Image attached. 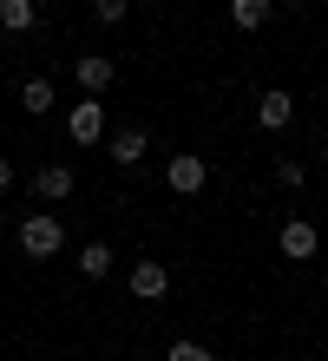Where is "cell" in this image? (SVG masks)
<instances>
[{
    "label": "cell",
    "instance_id": "4",
    "mask_svg": "<svg viewBox=\"0 0 328 361\" xmlns=\"http://www.w3.org/2000/svg\"><path fill=\"white\" fill-rule=\"evenodd\" d=\"M164 184H171V190H178V197H197V190H204V184H210V164H204V158H197V152H178V158H171V164H164Z\"/></svg>",
    "mask_w": 328,
    "mask_h": 361
},
{
    "label": "cell",
    "instance_id": "2",
    "mask_svg": "<svg viewBox=\"0 0 328 361\" xmlns=\"http://www.w3.org/2000/svg\"><path fill=\"white\" fill-rule=\"evenodd\" d=\"M66 138H73L79 152H85V145H99V138H105V105H99V99L66 105Z\"/></svg>",
    "mask_w": 328,
    "mask_h": 361
},
{
    "label": "cell",
    "instance_id": "12",
    "mask_svg": "<svg viewBox=\"0 0 328 361\" xmlns=\"http://www.w3.org/2000/svg\"><path fill=\"white\" fill-rule=\"evenodd\" d=\"M0 27L7 33H33L40 27V0H0Z\"/></svg>",
    "mask_w": 328,
    "mask_h": 361
},
{
    "label": "cell",
    "instance_id": "1",
    "mask_svg": "<svg viewBox=\"0 0 328 361\" xmlns=\"http://www.w3.org/2000/svg\"><path fill=\"white\" fill-rule=\"evenodd\" d=\"M20 250H27V257H59L66 250V224L53 217V210H27V217H20Z\"/></svg>",
    "mask_w": 328,
    "mask_h": 361
},
{
    "label": "cell",
    "instance_id": "10",
    "mask_svg": "<svg viewBox=\"0 0 328 361\" xmlns=\"http://www.w3.org/2000/svg\"><path fill=\"white\" fill-rule=\"evenodd\" d=\"M112 263H119V257H112V243H99V237H92V243H79V276H85V283H105V276H112Z\"/></svg>",
    "mask_w": 328,
    "mask_h": 361
},
{
    "label": "cell",
    "instance_id": "14",
    "mask_svg": "<svg viewBox=\"0 0 328 361\" xmlns=\"http://www.w3.org/2000/svg\"><path fill=\"white\" fill-rule=\"evenodd\" d=\"M125 13H131V0H92V20H99V27H125Z\"/></svg>",
    "mask_w": 328,
    "mask_h": 361
},
{
    "label": "cell",
    "instance_id": "15",
    "mask_svg": "<svg viewBox=\"0 0 328 361\" xmlns=\"http://www.w3.org/2000/svg\"><path fill=\"white\" fill-rule=\"evenodd\" d=\"M164 361H217V355H210L204 342H171V348H164Z\"/></svg>",
    "mask_w": 328,
    "mask_h": 361
},
{
    "label": "cell",
    "instance_id": "8",
    "mask_svg": "<svg viewBox=\"0 0 328 361\" xmlns=\"http://www.w3.org/2000/svg\"><path fill=\"white\" fill-rule=\"evenodd\" d=\"M164 289H171V269H164V263H151V257L131 263V295H138V302H158Z\"/></svg>",
    "mask_w": 328,
    "mask_h": 361
},
{
    "label": "cell",
    "instance_id": "17",
    "mask_svg": "<svg viewBox=\"0 0 328 361\" xmlns=\"http://www.w3.org/2000/svg\"><path fill=\"white\" fill-rule=\"evenodd\" d=\"M13 190V158H0V197Z\"/></svg>",
    "mask_w": 328,
    "mask_h": 361
},
{
    "label": "cell",
    "instance_id": "5",
    "mask_svg": "<svg viewBox=\"0 0 328 361\" xmlns=\"http://www.w3.org/2000/svg\"><path fill=\"white\" fill-rule=\"evenodd\" d=\"M73 79H79V92H85V99H99V92L119 79V66H112L105 53H73Z\"/></svg>",
    "mask_w": 328,
    "mask_h": 361
},
{
    "label": "cell",
    "instance_id": "11",
    "mask_svg": "<svg viewBox=\"0 0 328 361\" xmlns=\"http://www.w3.org/2000/svg\"><path fill=\"white\" fill-rule=\"evenodd\" d=\"M53 99H59V92H53V79H47V73H33L27 86H20V105H27V118H47V112H53Z\"/></svg>",
    "mask_w": 328,
    "mask_h": 361
},
{
    "label": "cell",
    "instance_id": "3",
    "mask_svg": "<svg viewBox=\"0 0 328 361\" xmlns=\"http://www.w3.org/2000/svg\"><path fill=\"white\" fill-rule=\"evenodd\" d=\"M99 145H105V158H112L119 171H138V164H145V152H151V138L138 132V125H125V132H105Z\"/></svg>",
    "mask_w": 328,
    "mask_h": 361
},
{
    "label": "cell",
    "instance_id": "9",
    "mask_svg": "<svg viewBox=\"0 0 328 361\" xmlns=\"http://www.w3.org/2000/svg\"><path fill=\"white\" fill-rule=\"evenodd\" d=\"M33 190L47 204H66V197H73V164H40V171H33Z\"/></svg>",
    "mask_w": 328,
    "mask_h": 361
},
{
    "label": "cell",
    "instance_id": "19",
    "mask_svg": "<svg viewBox=\"0 0 328 361\" xmlns=\"http://www.w3.org/2000/svg\"><path fill=\"white\" fill-rule=\"evenodd\" d=\"M131 7H151V0H131Z\"/></svg>",
    "mask_w": 328,
    "mask_h": 361
},
{
    "label": "cell",
    "instance_id": "16",
    "mask_svg": "<svg viewBox=\"0 0 328 361\" xmlns=\"http://www.w3.org/2000/svg\"><path fill=\"white\" fill-rule=\"evenodd\" d=\"M302 178H309V164H302V158H276V184H302Z\"/></svg>",
    "mask_w": 328,
    "mask_h": 361
},
{
    "label": "cell",
    "instance_id": "13",
    "mask_svg": "<svg viewBox=\"0 0 328 361\" xmlns=\"http://www.w3.org/2000/svg\"><path fill=\"white\" fill-rule=\"evenodd\" d=\"M269 0H230V20H236V33H262V27H269Z\"/></svg>",
    "mask_w": 328,
    "mask_h": 361
},
{
    "label": "cell",
    "instance_id": "18",
    "mask_svg": "<svg viewBox=\"0 0 328 361\" xmlns=\"http://www.w3.org/2000/svg\"><path fill=\"white\" fill-rule=\"evenodd\" d=\"M269 7H309V0H269Z\"/></svg>",
    "mask_w": 328,
    "mask_h": 361
},
{
    "label": "cell",
    "instance_id": "7",
    "mask_svg": "<svg viewBox=\"0 0 328 361\" xmlns=\"http://www.w3.org/2000/svg\"><path fill=\"white\" fill-rule=\"evenodd\" d=\"M276 250H282V257H289V263H309V257H315V224L289 217V224L276 230Z\"/></svg>",
    "mask_w": 328,
    "mask_h": 361
},
{
    "label": "cell",
    "instance_id": "6",
    "mask_svg": "<svg viewBox=\"0 0 328 361\" xmlns=\"http://www.w3.org/2000/svg\"><path fill=\"white\" fill-rule=\"evenodd\" d=\"M289 118H296L289 86H269V92L256 99V125H262V132H289Z\"/></svg>",
    "mask_w": 328,
    "mask_h": 361
}]
</instances>
